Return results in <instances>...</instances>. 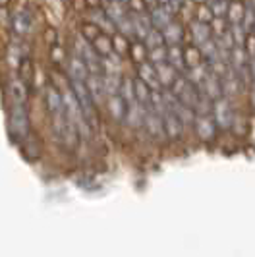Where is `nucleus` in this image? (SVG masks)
<instances>
[{
    "mask_svg": "<svg viewBox=\"0 0 255 257\" xmlns=\"http://www.w3.org/2000/svg\"><path fill=\"white\" fill-rule=\"evenodd\" d=\"M70 87H72L74 95H76L77 103L81 106V112L85 116L87 124L95 132V130L99 128V112H97V103H95V99L91 95L87 83L81 81V79H70Z\"/></svg>",
    "mask_w": 255,
    "mask_h": 257,
    "instance_id": "1",
    "label": "nucleus"
},
{
    "mask_svg": "<svg viewBox=\"0 0 255 257\" xmlns=\"http://www.w3.org/2000/svg\"><path fill=\"white\" fill-rule=\"evenodd\" d=\"M10 130L12 136L18 142H24L31 136V122H29V112L24 101H12L10 108Z\"/></svg>",
    "mask_w": 255,
    "mask_h": 257,
    "instance_id": "2",
    "label": "nucleus"
},
{
    "mask_svg": "<svg viewBox=\"0 0 255 257\" xmlns=\"http://www.w3.org/2000/svg\"><path fill=\"white\" fill-rule=\"evenodd\" d=\"M170 91L178 97L182 103L191 106V108H195V104L199 101V95H201V93H199V87L193 85L190 79H186V76L176 77V81L170 85Z\"/></svg>",
    "mask_w": 255,
    "mask_h": 257,
    "instance_id": "3",
    "label": "nucleus"
},
{
    "mask_svg": "<svg viewBox=\"0 0 255 257\" xmlns=\"http://www.w3.org/2000/svg\"><path fill=\"white\" fill-rule=\"evenodd\" d=\"M213 118L217 122L218 130H230L234 124L236 112L230 104V97H218L217 101H213Z\"/></svg>",
    "mask_w": 255,
    "mask_h": 257,
    "instance_id": "4",
    "label": "nucleus"
},
{
    "mask_svg": "<svg viewBox=\"0 0 255 257\" xmlns=\"http://www.w3.org/2000/svg\"><path fill=\"white\" fill-rule=\"evenodd\" d=\"M193 130H195V136L201 140V142H213L215 136H217V122L213 114H197L195 116V122H193Z\"/></svg>",
    "mask_w": 255,
    "mask_h": 257,
    "instance_id": "5",
    "label": "nucleus"
},
{
    "mask_svg": "<svg viewBox=\"0 0 255 257\" xmlns=\"http://www.w3.org/2000/svg\"><path fill=\"white\" fill-rule=\"evenodd\" d=\"M143 130L153 138L157 142H163L166 140L165 134V124H163V114L155 112L151 108H147V114H145V122H143Z\"/></svg>",
    "mask_w": 255,
    "mask_h": 257,
    "instance_id": "6",
    "label": "nucleus"
},
{
    "mask_svg": "<svg viewBox=\"0 0 255 257\" xmlns=\"http://www.w3.org/2000/svg\"><path fill=\"white\" fill-rule=\"evenodd\" d=\"M43 97H45V108H47V112L51 116L66 110L62 91H58L54 85H47L45 91H43Z\"/></svg>",
    "mask_w": 255,
    "mask_h": 257,
    "instance_id": "7",
    "label": "nucleus"
},
{
    "mask_svg": "<svg viewBox=\"0 0 255 257\" xmlns=\"http://www.w3.org/2000/svg\"><path fill=\"white\" fill-rule=\"evenodd\" d=\"M188 35H190V43H193V45L199 47L201 43H205V41H209V39L213 37L211 24L193 18V20L190 22V26H188Z\"/></svg>",
    "mask_w": 255,
    "mask_h": 257,
    "instance_id": "8",
    "label": "nucleus"
},
{
    "mask_svg": "<svg viewBox=\"0 0 255 257\" xmlns=\"http://www.w3.org/2000/svg\"><path fill=\"white\" fill-rule=\"evenodd\" d=\"M145 114H147V104L140 103V101L128 103V112H126V118H124V124L132 130L143 128Z\"/></svg>",
    "mask_w": 255,
    "mask_h": 257,
    "instance_id": "9",
    "label": "nucleus"
},
{
    "mask_svg": "<svg viewBox=\"0 0 255 257\" xmlns=\"http://www.w3.org/2000/svg\"><path fill=\"white\" fill-rule=\"evenodd\" d=\"M106 110H108V114H110V118H112L114 122L124 124V118H126V112H128L126 99H124L120 93L108 95V97H106Z\"/></svg>",
    "mask_w": 255,
    "mask_h": 257,
    "instance_id": "10",
    "label": "nucleus"
},
{
    "mask_svg": "<svg viewBox=\"0 0 255 257\" xmlns=\"http://www.w3.org/2000/svg\"><path fill=\"white\" fill-rule=\"evenodd\" d=\"M163 124H165V134H166V140H170V142H176L182 138V134H184V124L180 122V118L172 110H168L166 108L165 112H163Z\"/></svg>",
    "mask_w": 255,
    "mask_h": 257,
    "instance_id": "11",
    "label": "nucleus"
},
{
    "mask_svg": "<svg viewBox=\"0 0 255 257\" xmlns=\"http://www.w3.org/2000/svg\"><path fill=\"white\" fill-rule=\"evenodd\" d=\"M149 14H151L153 27H157V29H165L170 22H174V20H176V12L172 10V6H170V4H159L157 8L149 10Z\"/></svg>",
    "mask_w": 255,
    "mask_h": 257,
    "instance_id": "12",
    "label": "nucleus"
},
{
    "mask_svg": "<svg viewBox=\"0 0 255 257\" xmlns=\"http://www.w3.org/2000/svg\"><path fill=\"white\" fill-rule=\"evenodd\" d=\"M199 91L205 97H209L211 101H217L218 97H222V83H220V76L215 72H209V76L203 79V83L199 85Z\"/></svg>",
    "mask_w": 255,
    "mask_h": 257,
    "instance_id": "13",
    "label": "nucleus"
},
{
    "mask_svg": "<svg viewBox=\"0 0 255 257\" xmlns=\"http://www.w3.org/2000/svg\"><path fill=\"white\" fill-rule=\"evenodd\" d=\"M138 77L143 79L149 87L153 91H161L163 89V85L159 83V77H157V70H155V64L153 62H149V60H145V62H141L138 64Z\"/></svg>",
    "mask_w": 255,
    "mask_h": 257,
    "instance_id": "14",
    "label": "nucleus"
},
{
    "mask_svg": "<svg viewBox=\"0 0 255 257\" xmlns=\"http://www.w3.org/2000/svg\"><path fill=\"white\" fill-rule=\"evenodd\" d=\"M155 70H157V77H159V83L163 85V89L165 87H170L174 81H176V77L180 76V72L174 68V66L170 64V62H159V64H155Z\"/></svg>",
    "mask_w": 255,
    "mask_h": 257,
    "instance_id": "15",
    "label": "nucleus"
},
{
    "mask_svg": "<svg viewBox=\"0 0 255 257\" xmlns=\"http://www.w3.org/2000/svg\"><path fill=\"white\" fill-rule=\"evenodd\" d=\"M163 35H165L166 45H182L184 37H186V27L184 24H180L178 20H174L163 29Z\"/></svg>",
    "mask_w": 255,
    "mask_h": 257,
    "instance_id": "16",
    "label": "nucleus"
},
{
    "mask_svg": "<svg viewBox=\"0 0 255 257\" xmlns=\"http://www.w3.org/2000/svg\"><path fill=\"white\" fill-rule=\"evenodd\" d=\"M87 76H89V68L85 64V60L81 56L74 54L68 60V79H81V81H85Z\"/></svg>",
    "mask_w": 255,
    "mask_h": 257,
    "instance_id": "17",
    "label": "nucleus"
},
{
    "mask_svg": "<svg viewBox=\"0 0 255 257\" xmlns=\"http://www.w3.org/2000/svg\"><path fill=\"white\" fill-rule=\"evenodd\" d=\"M89 22H93V24H97V26L101 27L104 33H116V24L108 18V14L104 12V8H91L89 12Z\"/></svg>",
    "mask_w": 255,
    "mask_h": 257,
    "instance_id": "18",
    "label": "nucleus"
},
{
    "mask_svg": "<svg viewBox=\"0 0 255 257\" xmlns=\"http://www.w3.org/2000/svg\"><path fill=\"white\" fill-rule=\"evenodd\" d=\"M85 83H87V87H89L95 103L99 104V103H102V101H106V91H104L102 74H89L87 79H85Z\"/></svg>",
    "mask_w": 255,
    "mask_h": 257,
    "instance_id": "19",
    "label": "nucleus"
},
{
    "mask_svg": "<svg viewBox=\"0 0 255 257\" xmlns=\"http://www.w3.org/2000/svg\"><path fill=\"white\" fill-rule=\"evenodd\" d=\"M12 26H14V31L18 35H27V33L33 31V26H35L33 24V16L27 12V10H22V12H18L14 16Z\"/></svg>",
    "mask_w": 255,
    "mask_h": 257,
    "instance_id": "20",
    "label": "nucleus"
},
{
    "mask_svg": "<svg viewBox=\"0 0 255 257\" xmlns=\"http://www.w3.org/2000/svg\"><path fill=\"white\" fill-rule=\"evenodd\" d=\"M166 62H170L178 72H184V45H166Z\"/></svg>",
    "mask_w": 255,
    "mask_h": 257,
    "instance_id": "21",
    "label": "nucleus"
},
{
    "mask_svg": "<svg viewBox=\"0 0 255 257\" xmlns=\"http://www.w3.org/2000/svg\"><path fill=\"white\" fill-rule=\"evenodd\" d=\"M205 58L201 51H199V47L197 45H193V43H188L186 47H184V66L186 68H193V66H199L203 64Z\"/></svg>",
    "mask_w": 255,
    "mask_h": 257,
    "instance_id": "22",
    "label": "nucleus"
},
{
    "mask_svg": "<svg viewBox=\"0 0 255 257\" xmlns=\"http://www.w3.org/2000/svg\"><path fill=\"white\" fill-rule=\"evenodd\" d=\"M245 8H247V4H245V2H240V0H230L228 10H226V20H228L230 26H234V24H242L243 16H245Z\"/></svg>",
    "mask_w": 255,
    "mask_h": 257,
    "instance_id": "23",
    "label": "nucleus"
},
{
    "mask_svg": "<svg viewBox=\"0 0 255 257\" xmlns=\"http://www.w3.org/2000/svg\"><path fill=\"white\" fill-rule=\"evenodd\" d=\"M209 64L207 62H203V64L199 66H193V68H186V72H184V76H186V79H190L193 85H201L203 83V79L207 76H209Z\"/></svg>",
    "mask_w": 255,
    "mask_h": 257,
    "instance_id": "24",
    "label": "nucleus"
},
{
    "mask_svg": "<svg viewBox=\"0 0 255 257\" xmlns=\"http://www.w3.org/2000/svg\"><path fill=\"white\" fill-rule=\"evenodd\" d=\"M102 81H104L106 97L120 93V85H122V74L120 72H104L102 74Z\"/></svg>",
    "mask_w": 255,
    "mask_h": 257,
    "instance_id": "25",
    "label": "nucleus"
},
{
    "mask_svg": "<svg viewBox=\"0 0 255 257\" xmlns=\"http://www.w3.org/2000/svg\"><path fill=\"white\" fill-rule=\"evenodd\" d=\"M147 56H149V49H147V45L143 43V39H136V41H132V47H130V58H132L136 64H141V62H145V60H147Z\"/></svg>",
    "mask_w": 255,
    "mask_h": 257,
    "instance_id": "26",
    "label": "nucleus"
},
{
    "mask_svg": "<svg viewBox=\"0 0 255 257\" xmlns=\"http://www.w3.org/2000/svg\"><path fill=\"white\" fill-rule=\"evenodd\" d=\"M91 45H93V49L97 51V54H101L102 58H104V56H110V54L114 52L112 51V37H110L108 33H101Z\"/></svg>",
    "mask_w": 255,
    "mask_h": 257,
    "instance_id": "27",
    "label": "nucleus"
},
{
    "mask_svg": "<svg viewBox=\"0 0 255 257\" xmlns=\"http://www.w3.org/2000/svg\"><path fill=\"white\" fill-rule=\"evenodd\" d=\"M130 47H132L130 37L124 35V33H120V31H116L114 35H112V51H114V54H118L122 58V56L130 54Z\"/></svg>",
    "mask_w": 255,
    "mask_h": 257,
    "instance_id": "28",
    "label": "nucleus"
},
{
    "mask_svg": "<svg viewBox=\"0 0 255 257\" xmlns=\"http://www.w3.org/2000/svg\"><path fill=\"white\" fill-rule=\"evenodd\" d=\"M18 74H20V79L26 83L27 87H31V83H33V74H35V68H33V62H31V58H24L22 62H20V68H18Z\"/></svg>",
    "mask_w": 255,
    "mask_h": 257,
    "instance_id": "29",
    "label": "nucleus"
},
{
    "mask_svg": "<svg viewBox=\"0 0 255 257\" xmlns=\"http://www.w3.org/2000/svg\"><path fill=\"white\" fill-rule=\"evenodd\" d=\"M120 95L126 99V103H134V101H136V77L122 76Z\"/></svg>",
    "mask_w": 255,
    "mask_h": 257,
    "instance_id": "30",
    "label": "nucleus"
},
{
    "mask_svg": "<svg viewBox=\"0 0 255 257\" xmlns=\"http://www.w3.org/2000/svg\"><path fill=\"white\" fill-rule=\"evenodd\" d=\"M143 43L147 45V49H155V47H161V45H166L165 43V35H163V29H157L153 27L145 37H143Z\"/></svg>",
    "mask_w": 255,
    "mask_h": 257,
    "instance_id": "31",
    "label": "nucleus"
},
{
    "mask_svg": "<svg viewBox=\"0 0 255 257\" xmlns=\"http://www.w3.org/2000/svg\"><path fill=\"white\" fill-rule=\"evenodd\" d=\"M151 93L153 89L143 81L140 77H136V101H140V103L147 104L149 103V97H151Z\"/></svg>",
    "mask_w": 255,
    "mask_h": 257,
    "instance_id": "32",
    "label": "nucleus"
},
{
    "mask_svg": "<svg viewBox=\"0 0 255 257\" xmlns=\"http://www.w3.org/2000/svg\"><path fill=\"white\" fill-rule=\"evenodd\" d=\"M101 33H102V29L97 26V24H93V22H85V24L81 26V33H79V35H81L83 39H87L89 43H93V41L99 37Z\"/></svg>",
    "mask_w": 255,
    "mask_h": 257,
    "instance_id": "33",
    "label": "nucleus"
},
{
    "mask_svg": "<svg viewBox=\"0 0 255 257\" xmlns=\"http://www.w3.org/2000/svg\"><path fill=\"white\" fill-rule=\"evenodd\" d=\"M207 4H209V8H211V12H213L215 18H218V16L226 18V10H228L230 0H209Z\"/></svg>",
    "mask_w": 255,
    "mask_h": 257,
    "instance_id": "34",
    "label": "nucleus"
},
{
    "mask_svg": "<svg viewBox=\"0 0 255 257\" xmlns=\"http://www.w3.org/2000/svg\"><path fill=\"white\" fill-rule=\"evenodd\" d=\"M230 27L228 20L226 18H222V16H218V18H213V22H211V29H213V37H218V35H222L226 29Z\"/></svg>",
    "mask_w": 255,
    "mask_h": 257,
    "instance_id": "35",
    "label": "nucleus"
},
{
    "mask_svg": "<svg viewBox=\"0 0 255 257\" xmlns=\"http://www.w3.org/2000/svg\"><path fill=\"white\" fill-rule=\"evenodd\" d=\"M193 18H197V20H201V22H207V24H211L213 22V12H211V8H209V4L205 2V4H197L195 6V16Z\"/></svg>",
    "mask_w": 255,
    "mask_h": 257,
    "instance_id": "36",
    "label": "nucleus"
},
{
    "mask_svg": "<svg viewBox=\"0 0 255 257\" xmlns=\"http://www.w3.org/2000/svg\"><path fill=\"white\" fill-rule=\"evenodd\" d=\"M147 60H149V62H153V64L165 62L166 60V45H161V47L149 49V56H147Z\"/></svg>",
    "mask_w": 255,
    "mask_h": 257,
    "instance_id": "37",
    "label": "nucleus"
},
{
    "mask_svg": "<svg viewBox=\"0 0 255 257\" xmlns=\"http://www.w3.org/2000/svg\"><path fill=\"white\" fill-rule=\"evenodd\" d=\"M49 56H51V60L54 64H64V62H66V49L60 47L58 43H56V45H51Z\"/></svg>",
    "mask_w": 255,
    "mask_h": 257,
    "instance_id": "38",
    "label": "nucleus"
},
{
    "mask_svg": "<svg viewBox=\"0 0 255 257\" xmlns=\"http://www.w3.org/2000/svg\"><path fill=\"white\" fill-rule=\"evenodd\" d=\"M243 49H245V52H247L249 60H253V58H255V31H249V33L245 35V41H243Z\"/></svg>",
    "mask_w": 255,
    "mask_h": 257,
    "instance_id": "39",
    "label": "nucleus"
},
{
    "mask_svg": "<svg viewBox=\"0 0 255 257\" xmlns=\"http://www.w3.org/2000/svg\"><path fill=\"white\" fill-rule=\"evenodd\" d=\"M128 10H130V12L140 14V12H145V10H147V6H145V2H143V0H128Z\"/></svg>",
    "mask_w": 255,
    "mask_h": 257,
    "instance_id": "40",
    "label": "nucleus"
},
{
    "mask_svg": "<svg viewBox=\"0 0 255 257\" xmlns=\"http://www.w3.org/2000/svg\"><path fill=\"white\" fill-rule=\"evenodd\" d=\"M45 43H49V45H56L58 43V33H56L54 27H47L45 29Z\"/></svg>",
    "mask_w": 255,
    "mask_h": 257,
    "instance_id": "41",
    "label": "nucleus"
},
{
    "mask_svg": "<svg viewBox=\"0 0 255 257\" xmlns=\"http://www.w3.org/2000/svg\"><path fill=\"white\" fill-rule=\"evenodd\" d=\"M184 2H186V0H168V4L172 6V10H174L176 14L180 12V8H182V4H184Z\"/></svg>",
    "mask_w": 255,
    "mask_h": 257,
    "instance_id": "42",
    "label": "nucleus"
},
{
    "mask_svg": "<svg viewBox=\"0 0 255 257\" xmlns=\"http://www.w3.org/2000/svg\"><path fill=\"white\" fill-rule=\"evenodd\" d=\"M145 2V6H147V10H153V8H157L161 2L159 0H143Z\"/></svg>",
    "mask_w": 255,
    "mask_h": 257,
    "instance_id": "43",
    "label": "nucleus"
},
{
    "mask_svg": "<svg viewBox=\"0 0 255 257\" xmlns=\"http://www.w3.org/2000/svg\"><path fill=\"white\" fill-rule=\"evenodd\" d=\"M85 4L91 8H97V6H101V0H85Z\"/></svg>",
    "mask_w": 255,
    "mask_h": 257,
    "instance_id": "44",
    "label": "nucleus"
},
{
    "mask_svg": "<svg viewBox=\"0 0 255 257\" xmlns=\"http://www.w3.org/2000/svg\"><path fill=\"white\" fill-rule=\"evenodd\" d=\"M249 101H251V106L255 108V83H251V93H249Z\"/></svg>",
    "mask_w": 255,
    "mask_h": 257,
    "instance_id": "45",
    "label": "nucleus"
},
{
    "mask_svg": "<svg viewBox=\"0 0 255 257\" xmlns=\"http://www.w3.org/2000/svg\"><path fill=\"white\" fill-rule=\"evenodd\" d=\"M10 4V0H0V8H4V6H8Z\"/></svg>",
    "mask_w": 255,
    "mask_h": 257,
    "instance_id": "46",
    "label": "nucleus"
},
{
    "mask_svg": "<svg viewBox=\"0 0 255 257\" xmlns=\"http://www.w3.org/2000/svg\"><path fill=\"white\" fill-rule=\"evenodd\" d=\"M193 2H195V4H205L207 0H193Z\"/></svg>",
    "mask_w": 255,
    "mask_h": 257,
    "instance_id": "47",
    "label": "nucleus"
},
{
    "mask_svg": "<svg viewBox=\"0 0 255 257\" xmlns=\"http://www.w3.org/2000/svg\"><path fill=\"white\" fill-rule=\"evenodd\" d=\"M247 4H249V6H253V8H255V0H247Z\"/></svg>",
    "mask_w": 255,
    "mask_h": 257,
    "instance_id": "48",
    "label": "nucleus"
},
{
    "mask_svg": "<svg viewBox=\"0 0 255 257\" xmlns=\"http://www.w3.org/2000/svg\"><path fill=\"white\" fill-rule=\"evenodd\" d=\"M240 2H247V0H240Z\"/></svg>",
    "mask_w": 255,
    "mask_h": 257,
    "instance_id": "49",
    "label": "nucleus"
},
{
    "mask_svg": "<svg viewBox=\"0 0 255 257\" xmlns=\"http://www.w3.org/2000/svg\"><path fill=\"white\" fill-rule=\"evenodd\" d=\"M122 2H126V4H128V0H122Z\"/></svg>",
    "mask_w": 255,
    "mask_h": 257,
    "instance_id": "50",
    "label": "nucleus"
}]
</instances>
